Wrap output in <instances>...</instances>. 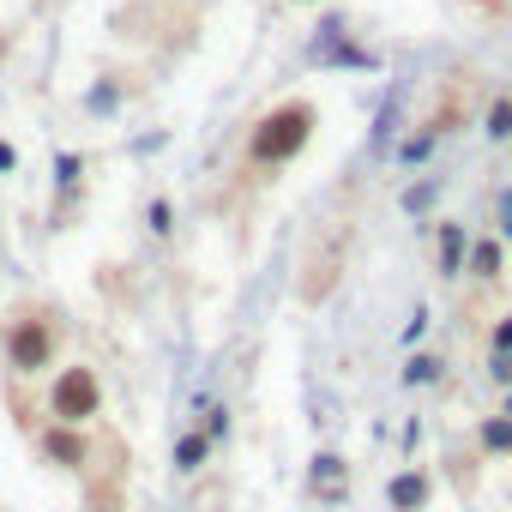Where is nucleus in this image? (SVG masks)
<instances>
[{"instance_id": "1", "label": "nucleus", "mask_w": 512, "mask_h": 512, "mask_svg": "<svg viewBox=\"0 0 512 512\" xmlns=\"http://www.w3.org/2000/svg\"><path fill=\"white\" fill-rule=\"evenodd\" d=\"M314 127H320V109H314L308 97H290V103L266 109L260 121L247 127V169H260V175H266V169L296 163V157L308 151Z\"/></svg>"}, {"instance_id": "2", "label": "nucleus", "mask_w": 512, "mask_h": 512, "mask_svg": "<svg viewBox=\"0 0 512 512\" xmlns=\"http://www.w3.org/2000/svg\"><path fill=\"white\" fill-rule=\"evenodd\" d=\"M55 350H61V326L43 302H19L7 314V326H0V356H7V368L19 380L31 374H49L55 368Z\"/></svg>"}, {"instance_id": "3", "label": "nucleus", "mask_w": 512, "mask_h": 512, "mask_svg": "<svg viewBox=\"0 0 512 512\" xmlns=\"http://www.w3.org/2000/svg\"><path fill=\"white\" fill-rule=\"evenodd\" d=\"M344 260H350V223L320 229L314 247H308V260H302V272H296V296H302L308 308H320V302L332 296V284L344 278Z\"/></svg>"}, {"instance_id": "4", "label": "nucleus", "mask_w": 512, "mask_h": 512, "mask_svg": "<svg viewBox=\"0 0 512 512\" xmlns=\"http://www.w3.org/2000/svg\"><path fill=\"white\" fill-rule=\"evenodd\" d=\"M49 416L67 422V428H91L103 416V380H97V368H85V362L61 368L55 386H49Z\"/></svg>"}, {"instance_id": "5", "label": "nucleus", "mask_w": 512, "mask_h": 512, "mask_svg": "<svg viewBox=\"0 0 512 512\" xmlns=\"http://www.w3.org/2000/svg\"><path fill=\"white\" fill-rule=\"evenodd\" d=\"M308 488H314V500L338 506V500L350 494V470H344V458H338V452H320L314 470H308Z\"/></svg>"}, {"instance_id": "6", "label": "nucleus", "mask_w": 512, "mask_h": 512, "mask_svg": "<svg viewBox=\"0 0 512 512\" xmlns=\"http://www.w3.org/2000/svg\"><path fill=\"white\" fill-rule=\"evenodd\" d=\"M43 452H49L55 464H67V470H85V464H91V440H85L79 428H67V422H55V428L43 434Z\"/></svg>"}, {"instance_id": "7", "label": "nucleus", "mask_w": 512, "mask_h": 512, "mask_svg": "<svg viewBox=\"0 0 512 512\" xmlns=\"http://www.w3.org/2000/svg\"><path fill=\"white\" fill-rule=\"evenodd\" d=\"M386 500H392V512H422V506H428V476H422V470L392 476V482H386Z\"/></svg>"}, {"instance_id": "8", "label": "nucleus", "mask_w": 512, "mask_h": 512, "mask_svg": "<svg viewBox=\"0 0 512 512\" xmlns=\"http://www.w3.org/2000/svg\"><path fill=\"white\" fill-rule=\"evenodd\" d=\"M205 464H211V434H199V428L181 434L175 440V470L181 476H205Z\"/></svg>"}, {"instance_id": "9", "label": "nucleus", "mask_w": 512, "mask_h": 512, "mask_svg": "<svg viewBox=\"0 0 512 512\" xmlns=\"http://www.w3.org/2000/svg\"><path fill=\"white\" fill-rule=\"evenodd\" d=\"M434 260H440V272H458V260H464V229H458V223H440Z\"/></svg>"}, {"instance_id": "10", "label": "nucleus", "mask_w": 512, "mask_h": 512, "mask_svg": "<svg viewBox=\"0 0 512 512\" xmlns=\"http://www.w3.org/2000/svg\"><path fill=\"white\" fill-rule=\"evenodd\" d=\"M482 446H488V452H512V416H488Z\"/></svg>"}, {"instance_id": "11", "label": "nucleus", "mask_w": 512, "mask_h": 512, "mask_svg": "<svg viewBox=\"0 0 512 512\" xmlns=\"http://www.w3.org/2000/svg\"><path fill=\"white\" fill-rule=\"evenodd\" d=\"M470 266H476V278H500V247H494V241H476Z\"/></svg>"}, {"instance_id": "12", "label": "nucleus", "mask_w": 512, "mask_h": 512, "mask_svg": "<svg viewBox=\"0 0 512 512\" xmlns=\"http://www.w3.org/2000/svg\"><path fill=\"white\" fill-rule=\"evenodd\" d=\"M193 512H223V482L205 476V488H193Z\"/></svg>"}, {"instance_id": "13", "label": "nucleus", "mask_w": 512, "mask_h": 512, "mask_svg": "<svg viewBox=\"0 0 512 512\" xmlns=\"http://www.w3.org/2000/svg\"><path fill=\"white\" fill-rule=\"evenodd\" d=\"M488 133H494V139L512 133V103H506V97H494V109H488Z\"/></svg>"}, {"instance_id": "14", "label": "nucleus", "mask_w": 512, "mask_h": 512, "mask_svg": "<svg viewBox=\"0 0 512 512\" xmlns=\"http://www.w3.org/2000/svg\"><path fill=\"white\" fill-rule=\"evenodd\" d=\"M434 374H440V362H434V356H416V362H410V374H404V380H410V386H428V380H434Z\"/></svg>"}, {"instance_id": "15", "label": "nucleus", "mask_w": 512, "mask_h": 512, "mask_svg": "<svg viewBox=\"0 0 512 512\" xmlns=\"http://www.w3.org/2000/svg\"><path fill=\"white\" fill-rule=\"evenodd\" d=\"M488 350H494V356H506V350H512V314H506V320L494 326V338H488Z\"/></svg>"}, {"instance_id": "16", "label": "nucleus", "mask_w": 512, "mask_h": 512, "mask_svg": "<svg viewBox=\"0 0 512 512\" xmlns=\"http://www.w3.org/2000/svg\"><path fill=\"white\" fill-rule=\"evenodd\" d=\"M494 380H506V386H512V350H506V356H494Z\"/></svg>"}, {"instance_id": "17", "label": "nucleus", "mask_w": 512, "mask_h": 512, "mask_svg": "<svg viewBox=\"0 0 512 512\" xmlns=\"http://www.w3.org/2000/svg\"><path fill=\"white\" fill-rule=\"evenodd\" d=\"M0 169H7V175L19 169V151H13V145H0Z\"/></svg>"}, {"instance_id": "18", "label": "nucleus", "mask_w": 512, "mask_h": 512, "mask_svg": "<svg viewBox=\"0 0 512 512\" xmlns=\"http://www.w3.org/2000/svg\"><path fill=\"white\" fill-rule=\"evenodd\" d=\"M506 229H512V199H506Z\"/></svg>"}, {"instance_id": "19", "label": "nucleus", "mask_w": 512, "mask_h": 512, "mask_svg": "<svg viewBox=\"0 0 512 512\" xmlns=\"http://www.w3.org/2000/svg\"><path fill=\"white\" fill-rule=\"evenodd\" d=\"M500 416H512V398H506V410H500Z\"/></svg>"}]
</instances>
